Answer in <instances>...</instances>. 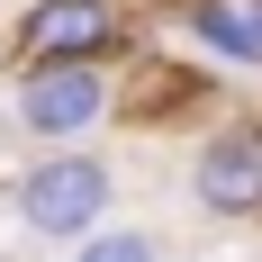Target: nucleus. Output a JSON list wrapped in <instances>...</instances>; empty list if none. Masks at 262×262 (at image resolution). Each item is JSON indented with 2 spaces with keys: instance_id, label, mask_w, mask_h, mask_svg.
Listing matches in <instances>:
<instances>
[{
  "instance_id": "f257e3e1",
  "label": "nucleus",
  "mask_w": 262,
  "mask_h": 262,
  "mask_svg": "<svg viewBox=\"0 0 262 262\" xmlns=\"http://www.w3.org/2000/svg\"><path fill=\"white\" fill-rule=\"evenodd\" d=\"M108 199H118V163L91 154V145H46V154L18 163L9 181V217H18L36 244H81L108 226Z\"/></svg>"
},
{
  "instance_id": "f03ea898",
  "label": "nucleus",
  "mask_w": 262,
  "mask_h": 262,
  "mask_svg": "<svg viewBox=\"0 0 262 262\" xmlns=\"http://www.w3.org/2000/svg\"><path fill=\"white\" fill-rule=\"evenodd\" d=\"M9 118L36 145H91L118 118V73L108 63H27V73H9Z\"/></svg>"
},
{
  "instance_id": "7ed1b4c3",
  "label": "nucleus",
  "mask_w": 262,
  "mask_h": 262,
  "mask_svg": "<svg viewBox=\"0 0 262 262\" xmlns=\"http://www.w3.org/2000/svg\"><path fill=\"white\" fill-rule=\"evenodd\" d=\"M136 46V0H27L9 27V73L27 63H118Z\"/></svg>"
},
{
  "instance_id": "20e7f679",
  "label": "nucleus",
  "mask_w": 262,
  "mask_h": 262,
  "mask_svg": "<svg viewBox=\"0 0 262 262\" xmlns=\"http://www.w3.org/2000/svg\"><path fill=\"white\" fill-rule=\"evenodd\" d=\"M190 199L226 226L262 217V118H208L199 154H190Z\"/></svg>"
},
{
  "instance_id": "39448f33",
  "label": "nucleus",
  "mask_w": 262,
  "mask_h": 262,
  "mask_svg": "<svg viewBox=\"0 0 262 262\" xmlns=\"http://www.w3.org/2000/svg\"><path fill=\"white\" fill-rule=\"evenodd\" d=\"M118 118L127 127H181V118H217V81L181 54H136V73L118 81Z\"/></svg>"
},
{
  "instance_id": "423d86ee",
  "label": "nucleus",
  "mask_w": 262,
  "mask_h": 262,
  "mask_svg": "<svg viewBox=\"0 0 262 262\" xmlns=\"http://www.w3.org/2000/svg\"><path fill=\"white\" fill-rule=\"evenodd\" d=\"M181 27L199 36V54H217V63H262L253 0H181Z\"/></svg>"
},
{
  "instance_id": "0eeeda50",
  "label": "nucleus",
  "mask_w": 262,
  "mask_h": 262,
  "mask_svg": "<svg viewBox=\"0 0 262 262\" xmlns=\"http://www.w3.org/2000/svg\"><path fill=\"white\" fill-rule=\"evenodd\" d=\"M73 262H163V235L154 226H100L73 244Z\"/></svg>"
},
{
  "instance_id": "6e6552de",
  "label": "nucleus",
  "mask_w": 262,
  "mask_h": 262,
  "mask_svg": "<svg viewBox=\"0 0 262 262\" xmlns=\"http://www.w3.org/2000/svg\"><path fill=\"white\" fill-rule=\"evenodd\" d=\"M253 27H262V0H253Z\"/></svg>"
}]
</instances>
